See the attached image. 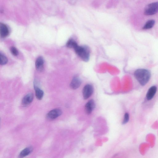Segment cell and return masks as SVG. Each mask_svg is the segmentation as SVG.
I'll list each match as a JSON object with an SVG mask.
<instances>
[{"label":"cell","instance_id":"9c48e42d","mask_svg":"<svg viewBox=\"0 0 158 158\" xmlns=\"http://www.w3.org/2000/svg\"><path fill=\"white\" fill-rule=\"evenodd\" d=\"M9 33V31L7 26L3 24H0V35L1 38H4L7 37Z\"/></svg>","mask_w":158,"mask_h":158},{"label":"cell","instance_id":"8fae6325","mask_svg":"<svg viewBox=\"0 0 158 158\" xmlns=\"http://www.w3.org/2000/svg\"><path fill=\"white\" fill-rule=\"evenodd\" d=\"M44 60L42 56L38 57L35 62V67L38 71L41 72L44 68Z\"/></svg>","mask_w":158,"mask_h":158},{"label":"cell","instance_id":"3957f363","mask_svg":"<svg viewBox=\"0 0 158 158\" xmlns=\"http://www.w3.org/2000/svg\"><path fill=\"white\" fill-rule=\"evenodd\" d=\"M158 11V2H154L148 4L145 8L144 14L146 16L155 14Z\"/></svg>","mask_w":158,"mask_h":158},{"label":"cell","instance_id":"9a60e30c","mask_svg":"<svg viewBox=\"0 0 158 158\" xmlns=\"http://www.w3.org/2000/svg\"><path fill=\"white\" fill-rule=\"evenodd\" d=\"M8 62L7 57L1 53H0V64L1 65H6Z\"/></svg>","mask_w":158,"mask_h":158},{"label":"cell","instance_id":"2e32d148","mask_svg":"<svg viewBox=\"0 0 158 158\" xmlns=\"http://www.w3.org/2000/svg\"><path fill=\"white\" fill-rule=\"evenodd\" d=\"M130 119V115L128 113H125L124 116V118L122 122V124L125 125L127 123L129 120Z\"/></svg>","mask_w":158,"mask_h":158},{"label":"cell","instance_id":"4fadbf2b","mask_svg":"<svg viewBox=\"0 0 158 158\" xmlns=\"http://www.w3.org/2000/svg\"><path fill=\"white\" fill-rule=\"evenodd\" d=\"M32 147H28L22 150L20 153L19 157L20 158L24 157L30 154L33 151Z\"/></svg>","mask_w":158,"mask_h":158},{"label":"cell","instance_id":"7c38bea8","mask_svg":"<svg viewBox=\"0 0 158 158\" xmlns=\"http://www.w3.org/2000/svg\"><path fill=\"white\" fill-rule=\"evenodd\" d=\"M34 96L33 93H30L26 95L22 99V103L24 106L31 103L33 99Z\"/></svg>","mask_w":158,"mask_h":158},{"label":"cell","instance_id":"30bf717a","mask_svg":"<svg viewBox=\"0 0 158 158\" xmlns=\"http://www.w3.org/2000/svg\"><path fill=\"white\" fill-rule=\"evenodd\" d=\"M81 83V81L80 79L78 77H75L72 81L70 86L72 89H77L80 86Z\"/></svg>","mask_w":158,"mask_h":158},{"label":"cell","instance_id":"5b68a950","mask_svg":"<svg viewBox=\"0 0 158 158\" xmlns=\"http://www.w3.org/2000/svg\"><path fill=\"white\" fill-rule=\"evenodd\" d=\"M94 91L93 86L90 84L86 85L83 90L84 98L86 99L89 98L92 95Z\"/></svg>","mask_w":158,"mask_h":158},{"label":"cell","instance_id":"ba28073f","mask_svg":"<svg viewBox=\"0 0 158 158\" xmlns=\"http://www.w3.org/2000/svg\"><path fill=\"white\" fill-rule=\"evenodd\" d=\"M38 82L35 81L34 83V88L35 91V95L37 98L39 100H41L43 98L44 93L43 91L40 89L38 86Z\"/></svg>","mask_w":158,"mask_h":158},{"label":"cell","instance_id":"5bb4252c","mask_svg":"<svg viewBox=\"0 0 158 158\" xmlns=\"http://www.w3.org/2000/svg\"><path fill=\"white\" fill-rule=\"evenodd\" d=\"M155 21L154 20H150L146 22L143 27L144 30H149L153 28L154 25Z\"/></svg>","mask_w":158,"mask_h":158},{"label":"cell","instance_id":"52a82bcc","mask_svg":"<svg viewBox=\"0 0 158 158\" xmlns=\"http://www.w3.org/2000/svg\"><path fill=\"white\" fill-rule=\"evenodd\" d=\"M96 104L94 101L93 99L90 100L85 105V111L88 115L91 114L95 109Z\"/></svg>","mask_w":158,"mask_h":158},{"label":"cell","instance_id":"6da1fadb","mask_svg":"<svg viewBox=\"0 0 158 158\" xmlns=\"http://www.w3.org/2000/svg\"><path fill=\"white\" fill-rule=\"evenodd\" d=\"M134 76L139 84L144 86L149 82L151 77V73L148 69H139L135 72Z\"/></svg>","mask_w":158,"mask_h":158},{"label":"cell","instance_id":"8992f818","mask_svg":"<svg viewBox=\"0 0 158 158\" xmlns=\"http://www.w3.org/2000/svg\"><path fill=\"white\" fill-rule=\"evenodd\" d=\"M157 89V87L156 86H153L150 87L146 95V98L148 101H150L154 98L156 94Z\"/></svg>","mask_w":158,"mask_h":158},{"label":"cell","instance_id":"277c9868","mask_svg":"<svg viewBox=\"0 0 158 158\" xmlns=\"http://www.w3.org/2000/svg\"><path fill=\"white\" fill-rule=\"evenodd\" d=\"M62 113V110L59 109H55L50 111L47 115L46 118L50 120H54L60 116Z\"/></svg>","mask_w":158,"mask_h":158},{"label":"cell","instance_id":"7a4b0ae2","mask_svg":"<svg viewBox=\"0 0 158 158\" xmlns=\"http://www.w3.org/2000/svg\"><path fill=\"white\" fill-rule=\"evenodd\" d=\"M73 46L76 54L83 61H88L90 58V52L89 50L85 47L79 46L75 42Z\"/></svg>","mask_w":158,"mask_h":158},{"label":"cell","instance_id":"e0dca14e","mask_svg":"<svg viewBox=\"0 0 158 158\" xmlns=\"http://www.w3.org/2000/svg\"><path fill=\"white\" fill-rule=\"evenodd\" d=\"M11 53L14 56H17L18 55L19 52L18 50L14 47H11L10 48Z\"/></svg>","mask_w":158,"mask_h":158}]
</instances>
